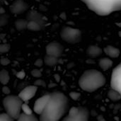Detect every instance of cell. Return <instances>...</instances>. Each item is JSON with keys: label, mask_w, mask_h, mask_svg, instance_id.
I'll list each match as a JSON object with an SVG mask.
<instances>
[{"label": "cell", "mask_w": 121, "mask_h": 121, "mask_svg": "<svg viewBox=\"0 0 121 121\" xmlns=\"http://www.w3.org/2000/svg\"><path fill=\"white\" fill-rule=\"evenodd\" d=\"M50 95L49 101L40 116V121H59L68 111L69 101L65 94L60 91H54Z\"/></svg>", "instance_id": "cell-1"}, {"label": "cell", "mask_w": 121, "mask_h": 121, "mask_svg": "<svg viewBox=\"0 0 121 121\" xmlns=\"http://www.w3.org/2000/svg\"><path fill=\"white\" fill-rule=\"evenodd\" d=\"M106 79L105 76L96 69L85 71L79 80L80 88L87 92H93L105 85Z\"/></svg>", "instance_id": "cell-2"}, {"label": "cell", "mask_w": 121, "mask_h": 121, "mask_svg": "<svg viewBox=\"0 0 121 121\" xmlns=\"http://www.w3.org/2000/svg\"><path fill=\"white\" fill-rule=\"evenodd\" d=\"M91 11L99 16H108L121 10V0H81Z\"/></svg>", "instance_id": "cell-3"}, {"label": "cell", "mask_w": 121, "mask_h": 121, "mask_svg": "<svg viewBox=\"0 0 121 121\" xmlns=\"http://www.w3.org/2000/svg\"><path fill=\"white\" fill-rule=\"evenodd\" d=\"M23 104V101L18 96L9 95L3 100V106L6 112L14 120H17L21 113Z\"/></svg>", "instance_id": "cell-4"}, {"label": "cell", "mask_w": 121, "mask_h": 121, "mask_svg": "<svg viewBox=\"0 0 121 121\" xmlns=\"http://www.w3.org/2000/svg\"><path fill=\"white\" fill-rule=\"evenodd\" d=\"M89 118V110L83 106L72 107L68 115L63 118L65 121H86Z\"/></svg>", "instance_id": "cell-5"}, {"label": "cell", "mask_w": 121, "mask_h": 121, "mask_svg": "<svg viewBox=\"0 0 121 121\" xmlns=\"http://www.w3.org/2000/svg\"><path fill=\"white\" fill-rule=\"evenodd\" d=\"M61 38L69 44H76L82 40V31L78 28L65 27L60 32Z\"/></svg>", "instance_id": "cell-6"}, {"label": "cell", "mask_w": 121, "mask_h": 121, "mask_svg": "<svg viewBox=\"0 0 121 121\" xmlns=\"http://www.w3.org/2000/svg\"><path fill=\"white\" fill-rule=\"evenodd\" d=\"M111 86L117 90L121 94V63L116 66L112 72Z\"/></svg>", "instance_id": "cell-7"}, {"label": "cell", "mask_w": 121, "mask_h": 121, "mask_svg": "<svg viewBox=\"0 0 121 121\" xmlns=\"http://www.w3.org/2000/svg\"><path fill=\"white\" fill-rule=\"evenodd\" d=\"M64 51L63 46L57 42H51L46 46V55L60 57Z\"/></svg>", "instance_id": "cell-8"}, {"label": "cell", "mask_w": 121, "mask_h": 121, "mask_svg": "<svg viewBox=\"0 0 121 121\" xmlns=\"http://www.w3.org/2000/svg\"><path fill=\"white\" fill-rule=\"evenodd\" d=\"M38 90V86L36 85H30L25 87L18 94V96L23 101V102H27L30 100L36 94Z\"/></svg>", "instance_id": "cell-9"}, {"label": "cell", "mask_w": 121, "mask_h": 121, "mask_svg": "<svg viewBox=\"0 0 121 121\" xmlns=\"http://www.w3.org/2000/svg\"><path fill=\"white\" fill-rule=\"evenodd\" d=\"M50 97V94H48L43 96L42 97H40L36 100V101L35 102L34 106H33V111L36 114L40 115V116L42 114V113L43 112L45 108L46 107V106L49 101Z\"/></svg>", "instance_id": "cell-10"}, {"label": "cell", "mask_w": 121, "mask_h": 121, "mask_svg": "<svg viewBox=\"0 0 121 121\" xmlns=\"http://www.w3.org/2000/svg\"><path fill=\"white\" fill-rule=\"evenodd\" d=\"M28 8V5L23 0H16L10 6V11L14 14H20L26 11Z\"/></svg>", "instance_id": "cell-11"}, {"label": "cell", "mask_w": 121, "mask_h": 121, "mask_svg": "<svg viewBox=\"0 0 121 121\" xmlns=\"http://www.w3.org/2000/svg\"><path fill=\"white\" fill-rule=\"evenodd\" d=\"M26 18L28 21H34L38 22L42 26V27L43 26L45 22L43 16L35 11H30L26 16Z\"/></svg>", "instance_id": "cell-12"}, {"label": "cell", "mask_w": 121, "mask_h": 121, "mask_svg": "<svg viewBox=\"0 0 121 121\" xmlns=\"http://www.w3.org/2000/svg\"><path fill=\"white\" fill-rule=\"evenodd\" d=\"M104 51L106 53V55H107L108 57H110L111 58H116L121 54L120 50L116 47L112 46V45L106 46V48H104Z\"/></svg>", "instance_id": "cell-13"}, {"label": "cell", "mask_w": 121, "mask_h": 121, "mask_svg": "<svg viewBox=\"0 0 121 121\" xmlns=\"http://www.w3.org/2000/svg\"><path fill=\"white\" fill-rule=\"evenodd\" d=\"M102 52V49L97 45H90L86 50L87 55L92 58L99 57V55H101Z\"/></svg>", "instance_id": "cell-14"}, {"label": "cell", "mask_w": 121, "mask_h": 121, "mask_svg": "<svg viewBox=\"0 0 121 121\" xmlns=\"http://www.w3.org/2000/svg\"><path fill=\"white\" fill-rule=\"evenodd\" d=\"M99 66L103 70L106 71L113 66V61L109 58L104 57L99 60Z\"/></svg>", "instance_id": "cell-15"}, {"label": "cell", "mask_w": 121, "mask_h": 121, "mask_svg": "<svg viewBox=\"0 0 121 121\" xmlns=\"http://www.w3.org/2000/svg\"><path fill=\"white\" fill-rule=\"evenodd\" d=\"M58 58L59 57L46 55V56L44 58V62L48 67H53V66H55L59 62Z\"/></svg>", "instance_id": "cell-16"}, {"label": "cell", "mask_w": 121, "mask_h": 121, "mask_svg": "<svg viewBox=\"0 0 121 121\" xmlns=\"http://www.w3.org/2000/svg\"><path fill=\"white\" fill-rule=\"evenodd\" d=\"M108 97L112 101H118L121 99V94L116 89H112L108 91Z\"/></svg>", "instance_id": "cell-17"}, {"label": "cell", "mask_w": 121, "mask_h": 121, "mask_svg": "<svg viewBox=\"0 0 121 121\" xmlns=\"http://www.w3.org/2000/svg\"><path fill=\"white\" fill-rule=\"evenodd\" d=\"M19 121H38V119L33 114H26L25 113H21L17 119Z\"/></svg>", "instance_id": "cell-18"}, {"label": "cell", "mask_w": 121, "mask_h": 121, "mask_svg": "<svg viewBox=\"0 0 121 121\" xmlns=\"http://www.w3.org/2000/svg\"><path fill=\"white\" fill-rule=\"evenodd\" d=\"M28 21L27 19H19L15 22V27L18 30H22L27 28Z\"/></svg>", "instance_id": "cell-19"}, {"label": "cell", "mask_w": 121, "mask_h": 121, "mask_svg": "<svg viewBox=\"0 0 121 121\" xmlns=\"http://www.w3.org/2000/svg\"><path fill=\"white\" fill-rule=\"evenodd\" d=\"M42 28H43L42 26L40 23H38V22L34 21H28V26H27V28L28 30H30L31 31H38Z\"/></svg>", "instance_id": "cell-20"}, {"label": "cell", "mask_w": 121, "mask_h": 121, "mask_svg": "<svg viewBox=\"0 0 121 121\" xmlns=\"http://www.w3.org/2000/svg\"><path fill=\"white\" fill-rule=\"evenodd\" d=\"M0 79H1V82L2 84L6 85L9 83V79H10V77H9V72L6 70V69H2L0 73Z\"/></svg>", "instance_id": "cell-21"}, {"label": "cell", "mask_w": 121, "mask_h": 121, "mask_svg": "<svg viewBox=\"0 0 121 121\" xmlns=\"http://www.w3.org/2000/svg\"><path fill=\"white\" fill-rule=\"evenodd\" d=\"M0 121H13L14 119L6 112L2 113L0 114Z\"/></svg>", "instance_id": "cell-22"}, {"label": "cell", "mask_w": 121, "mask_h": 121, "mask_svg": "<svg viewBox=\"0 0 121 121\" xmlns=\"http://www.w3.org/2000/svg\"><path fill=\"white\" fill-rule=\"evenodd\" d=\"M22 111L23 113H26V114H33V110H31V108L28 106V105L27 104L26 102H24L22 105Z\"/></svg>", "instance_id": "cell-23"}, {"label": "cell", "mask_w": 121, "mask_h": 121, "mask_svg": "<svg viewBox=\"0 0 121 121\" xmlns=\"http://www.w3.org/2000/svg\"><path fill=\"white\" fill-rule=\"evenodd\" d=\"M10 50V45L9 44H1L0 45V52L1 53H6L9 52Z\"/></svg>", "instance_id": "cell-24"}, {"label": "cell", "mask_w": 121, "mask_h": 121, "mask_svg": "<svg viewBox=\"0 0 121 121\" xmlns=\"http://www.w3.org/2000/svg\"><path fill=\"white\" fill-rule=\"evenodd\" d=\"M8 16L7 15H4V14H1V17H0V24L1 26L6 25L8 22Z\"/></svg>", "instance_id": "cell-25"}, {"label": "cell", "mask_w": 121, "mask_h": 121, "mask_svg": "<svg viewBox=\"0 0 121 121\" xmlns=\"http://www.w3.org/2000/svg\"><path fill=\"white\" fill-rule=\"evenodd\" d=\"M80 96H81V94L79 92H77V91H72V92L69 93V96L71 97V99H72L74 101L78 100L79 98L80 97Z\"/></svg>", "instance_id": "cell-26"}, {"label": "cell", "mask_w": 121, "mask_h": 121, "mask_svg": "<svg viewBox=\"0 0 121 121\" xmlns=\"http://www.w3.org/2000/svg\"><path fill=\"white\" fill-rule=\"evenodd\" d=\"M31 74L35 77H40L41 76V72L38 69H33L31 72Z\"/></svg>", "instance_id": "cell-27"}, {"label": "cell", "mask_w": 121, "mask_h": 121, "mask_svg": "<svg viewBox=\"0 0 121 121\" xmlns=\"http://www.w3.org/2000/svg\"><path fill=\"white\" fill-rule=\"evenodd\" d=\"M10 62H11V61L6 57H1V63L3 66L8 65Z\"/></svg>", "instance_id": "cell-28"}, {"label": "cell", "mask_w": 121, "mask_h": 121, "mask_svg": "<svg viewBox=\"0 0 121 121\" xmlns=\"http://www.w3.org/2000/svg\"><path fill=\"white\" fill-rule=\"evenodd\" d=\"M25 76H26V74H25V72H24L23 71H20V72H18L16 74V77H17L18 79H24Z\"/></svg>", "instance_id": "cell-29"}, {"label": "cell", "mask_w": 121, "mask_h": 121, "mask_svg": "<svg viewBox=\"0 0 121 121\" xmlns=\"http://www.w3.org/2000/svg\"><path fill=\"white\" fill-rule=\"evenodd\" d=\"M43 65V61L41 59H38L35 62V65L38 67H41Z\"/></svg>", "instance_id": "cell-30"}, {"label": "cell", "mask_w": 121, "mask_h": 121, "mask_svg": "<svg viewBox=\"0 0 121 121\" xmlns=\"http://www.w3.org/2000/svg\"><path fill=\"white\" fill-rule=\"evenodd\" d=\"M2 91H3V93H4V94H10V92H11L10 89H9L8 86H3Z\"/></svg>", "instance_id": "cell-31"}, {"label": "cell", "mask_w": 121, "mask_h": 121, "mask_svg": "<svg viewBox=\"0 0 121 121\" xmlns=\"http://www.w3.org/2000/svg\"><path fill=\"white\" fill-rule=\"evenodd\" d=\"M0 13H1V14H4V13H5V11H4V9H3V8H1Z\"/></svg>", "instance_id": "cell-32"}, {"label": "cell", "mask_w": 121, "mask_h": 121, "mask_svg": "<svg viewBox=\"0 0 121 121\" xmlns=\"http://www.w3.org/2000/svg\"><path fill=\"white\" fill-rule=\"evenodd\" d=\"M116 24L117 25V26H118V27L121 28V22H120V23H116Z\"/></svg>", "instance_id": "cell-33"}, {"label": "cell", "mask_w": 121, "mask_h": 121, "mask_svg": "<svg viewBox=\"0 0 121 121\" xmlns=\"http://www.w3.org/2000/svg\"><path fill=\"white\" fill-rule=\"evenodd\" d=\"M118 35H119V36L121 37V31H119V33H118Z\"/></svg>", "instance_id": "cell-34"}]
</instances>
